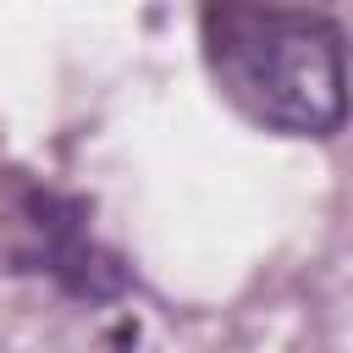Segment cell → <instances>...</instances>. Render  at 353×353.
<instances>
[{
    "mask_svg": "<svg viewBox=\"0 0 353 353\" xmlns=\"http://www.w3.org/2000/svg\"><path fill=\"white\" fill-rule=\"evenodd\" d=\"M204 61L226 99L287 138H325L347 116L342 33L320 11L276 6H204Z\"/></svg>",
    "mask_w": 353,
    "mask_h": 353,
    "instance_id": "6da1fadb",
    "label": "cell"
}]
</instances>
